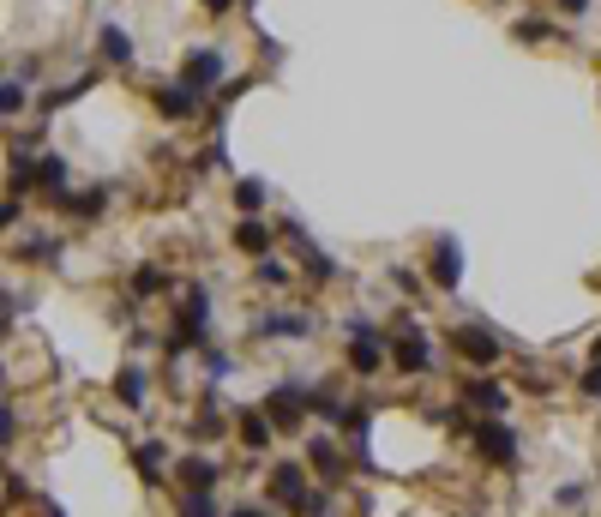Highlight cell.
Returning a JSON list of instances; mask_svg holds the SVG:
<instances>
[{
	"label": "cell",
	"mask_w": 601,
	"mask_h": 517,
	"mask_svg": "<svg viewBox=\"0 0 601 517\" xmlns=\"http://www.w3.org/2000/svg\"><path fill=\"white\" fill-rule=\"evenodd\" d=\"M451 349H457V355L469 361V367H493V361L505 355L500 337H493L487 325H457V331H451Z\"/></svg>",
	"instance_id": "obj_1"
},
{
	"label": "cell",
	"mask_w": 601,
	"mask_h": 517,
	"mask_svg": "<svg viewBox=\"0 0 601 517\" xmlns=\"http://www.w3.org/2000/svg\"><path fill=\"white\" fill-rule=\"evenodd\" d=\"M379 361H385V349H379V337H373V325H367V319H349V367H355V373H379Z\"/></svg>",
	"instance_id": "obj_2"
},
{
	"label": "cell",
	"mask_w": 601,
	"mask_h": 517,
	"mask_svg": "<svg viewBox=\"0 0 601 517\" xmlns=\"http://www.w3.org/2000/svg\"><path fill=\"white\" fill-rule=\"evenodd\" d=\"M481 445V458L487 463H518V434L511 427H500V421H481V427H469Z\"/></svg>",
	"instance_id": "obj_3"
},
{
	"label": "cell",
	"mask_w": 601,
	"mask_h": 517,
	"mask_svg": "<svg viewBox=\"0 0 601 517\" xmlns=\"http://www.w3.org/2000/svg\"><path fill=\"white\" fill-rule=\"evenodd\" d=\"M391 361H397L403 373H427V367H433V349H427V337H421L415 325H403V337L391 343Z\"/></svg>",
	"instance_id": "obj_4"
},
{
	"label": "cell",
	"mask_w": 601,
	"mask_h": 517,
	"mask_svg": "<svg viewBox=\"0 0 601 517\" xmlns=\"http://www.w3.org/2000/svg\"><path fill=\"white\" fill-rule=\"evenodd\" d=\"M217 79H222V55H217V48H193L187 66H180V84L205 91V84H217Z\"/></svg>",
	"instance_id": "obj_5"
},
{
	"label": "cell",
	"mask_w": 601,
	"mask_h": 517,
	"mask_svg": "<svg viewBox=\"0 0 601 517\" xmlns=\"http://www.w3.org/2000/svg\"><path fill=\"white\" fill-rule=\"evenodd\" d=\"M307 403H313V398H300L295 385H277V391H271V398H265V416L277 421V427H295V421H300V409H307Z\"/></svg>",
	"instance_id": "obj_6"
},
{
	"label": "cell",
	"mask_w": 601,
	"mask_h": 517,
	"mask_svg": "<svg viewBox=\"0 0 601 517\" xmlns=\"http://www.w3.org/2000/svg\"><path fill=\"white\" fill-rule=\"evenodd\" d=\"M457 277H463V247L445 235L440 247H433V283H440V289H457Z\"/></svg>",
	"instance_id": "obj_7"
},
{
	"label": "cell",
	"mask_w": 601,
	"mask_h": 517,
	"mask_svg": "<svg viewBox=\"0 0 601 517\" xmlns=\"http://www.w3.org/2000/svg\"><path fill=\"white\" fill-rule=\"evenodd\" d=\"M271 494H277L283 505H295V512H300V499L313 494V487L300 481V469H295V463H277V469H271Z\"/></svg>",
	"instance_id": "obj_8"
},
{
	"label": "cell",
	"mask_w": 601,
	"mask_h": 517,
	"mask_svg": "<svg viewBox=\"0 0 601 517\" xmlns=\"http://www.w3.org/2000/svg\"><path fill=\"white\" fill-rule=\"evenodd\" d=\"M157 109L169 120H187L193 109H199V91H193V84H162V91H157Z\"/></svg>",
	"instance_id": "obj_9"
},
{
	"label": "cell",
	"mask_w": 601,
	"mask_h": 517,
	"mask_svg": "<svg viewBox=\"0 0 601 517\" xmlns=\"http://www.w3.org/2000/svg\"><path fill=\"white\" fill-rule=\"evenodd\" d=\"M463 398L475 403V409H487V416H505V385H493V379H469V385H463Z\"/></svg>",
	"instance_id": "obj_10"
},
{
	"label": "cell",
	"mask_w": 601,
	"mask_h": 517,
	"mask_svg": "<svg viewBox=\"0 0 601 517\" xmlns=\"http://www.w3.org/2000/svg\"><path fill=\"white\" fill-rule=\"evenodd\" d=\"M271 434H277V421L265 416V409H247V416H240V445H247V451H265Z\"/></svg>",
	"instance_id": "obj_11"
},
{
	"label": "cell",
	"mask_w": 601,
	"mask_h": 517,
	"mask_svg": "<svg viewBox=\"0 0 601 517\" xmlns=\"http://www.w3.org/2000/svg\"><path fill=\"white\" fill-rule=\"evenodd\" d=\"M313 331V319L307 313H271V319H259V337H307Z\"/></svg>",
	"instance_id": "obj_12"
},
{
	"label": "cell",
	"mask_w": 601,
	"mask_h": 517,
	"mask_svg": "<svg viewBox=\"0 0 601 517\" xmlns=\"http://www.w3.org/2000/svg\"><path fill=\"white\" fill-rule=\"evenodd\" d=\"M175 476L187 481V494H205V487L217 481V463H211V458H180V463H175Z\"/></svg>",
	"instance_id": "obj_13"
},
{
	"label": "cell",
	"mask_w": 601,
	"mask_h": 517,
	"mask_svg": "<svg viewBox=\"0 0 601 517\" xmlns=\"http://www.w3.org/2000/svg\"><path fill=\"white\" fill-rule=\"evenodd\" d=\"M102 55L115 60V66H133V37L120 24H102Z\"/></svg>",
	"instance_id": "obj_14"
},
{
	"label": "cell",
	"mask_w": 601,
	"mask_h": 517,
	"mask_svg": "<svg viewBox=\"0 0 601 517\" xmlns=\"http://www.w3.org/2000/svg\"><path fill=\"white\" fill-rule=\"evenodd\" d=\"M115 391H120V403H126V409H144V373H139V367H120Z\"/></svg>",
	"instance_id": "obj_15"
},
{
	"label": "cell",
	"mask_w": 601,
	"mask_h": 517,
	"mask_svg": "<svg viewBox=\"0 0 601 517\" xmlns=\"http://www.w3.org/2000/svg\"><path fill=\"white\" fill-rule=\"evenodd\" d=\"M235 241L247 247V253H271V229H265V223H253V217L235 229Z\"/></svg>",
	"instance_id": "obj_16"
},
{
	"label": "cell",
	"mask_w": 601,
	"mask_h": 517,
	"mask_svg": "<svg viewBox=\"0 0 601 517\" xmlns=\"http://www.w3.org/2000/svg\"><path fill=\"white\" fill-rule=\"evenodd\" d=\"M307 463H313L319 476H337V445H331V439H313V445H307Z\"/></svg>",
	"instance_id": "obj_17"
},
{
	"label": "cell",
	"mask_w": 601,
	"mask_h": 517,
	"mask_svg": "<svg viewBox=\"0 0 601 517\" xmlns=\"http://www.w3.org/2000/svg\"><path fill=\"white\" fill-rule=\"evenodd\" d=\"M66 211H73L79 223H97V217H102V193H79V199L66 193Z\"/></svg>",
	"instance_id": "obj_18"
},
{
	"label": "cell",
	"mask_w": 601,
	"mask_h": 517,
	"mask_svg": "<svg viewBox=\"0 0 601 517\" xmlns=\"http://www.w3.org/2000/svg\"><path fill=\"white\" fill-rule=\"evenodd\" d=\"M133 463H139L144 481H157L162 476V445H139V451H133Z\"/></svg>",
	"instance_id": "obj_19"
},
{
	"label": "cell",
	"mask_w": 601,
	"mask_h": 517,
	"mask_svg": "<svg viewBox=\"0 0 601 517\" xmlns=\"http://www.w3.org/2000/svg\"><path fill=\"white\" fill-rule=\"evenodd\" d=\"M42 187H48V193H66V157H42Z\"/></svg>",
	"instance_id": "obj_20"
},
{
	"label": "cell",
	"mask_w": 601,
	"mask_h": 517,
	"mask_svg": "<svg viewBox=\"0 0 601 517\" xmlns=\"http://www.w3.org/2000/svg\"><path fill=\"white\" fill-rule=\"evenodd\" d=\"M0 109H6V115H19V109H24V73H13V79H6V91H0Z\"/></svg>",
	"instance_id": "obj_21"
},
{
	"label": "cell",
	"mask_w": 601,
	"mask_h": 517,
	"mask_svg": "<svg viewBox=\"0 0 601 517\" xmlns=\"http://www.w3.org/2000/svg\"><path fill=\"white\" fill-rule=\"evenodd\" d=\"M307 398H313V409H319L325 421H343V398L337 391H307Z\"/></svg>",
	"instance_id": "obj_22"
},
{
	"label": "cell",
	"mask_w": 601,
	"mask_h": 517,
	"mask_svg": "<svg viewBox=\"0 0 601 517\" xmlns=\"http://www.w3.org/2000/svg\"><path fill=\"white\" fill-rule=\"evenodd\" d=\"M180 517H217V505H211V494H187L180 499Z\"/></svg>",
	"instance_id": "obj_23"
},
{
	"label": "cell",
	"mask_w": 601,
	"mask_h": 517,
	"mask_svg": "<svg viewBox=\"0 0 601 517\" xmlns=\"http://www.w3.org/2000/svg\"><path fill=\"white\" fill-rule=\"evenodd\" d=\"M300 258H307V277H337V265H331V258H325V253H313V247H307V253H300Z\"/></svg>",
	"instance_id": "obj_24"
},
{
	"label": "cell",
	"mask_w": 601,
	"mask_h": 517,
	"mask_svg": "<svg viewBox=\"0 0 601 517\" xmlns=\"http://www.w3.org/2000/svg\"><path fill=\"white\" fill-rule=\"evenodd\" d=\"M235 205H240V211H253V205H265V180H240Z\"/></svg>",
	"instance_id": "obj_25"
},
{
	"label": "cell",
	"mask_w": 601,
	"mask_h": 517,
	"mask_svg": "<svg viewBox=\"0 0 601 517\" xmlns=\"http://www.w3.org/2000/svg\"><path fill=\"white\" fill-rule=\"evenodd\" d=\"M300 517H331V494H307L300 499Z\"/></svg>",
	"instance_id": "obj_26"
},
{
	"label": "cell",
	"mask_w": 601,
	"mask_h": 517,
	"mask_svg": "<svg viewBox=\"0 0 601 517\" xmlns=\"http://www.w3.org/2000/svg\"><path fill=\"white\" fill-rule=\"evenodd\" d=\"M259 283H271V289H277V283H289V271H283L277 258H259Z\"/></svg>",
	"instance_id": "obj_27"
},
{
	"label": "cell",
	"mask_w": 601,
	"mask_h": 517,
	"mask_svg": "<svg viewBox=\"0 0 601 517\" xmlns=\"http://www.w3.org/2000/svg\"><path fill=\"white\" fill-rule=\"evenodd\" d=\"M133 289H139V295H151V289H162V271H157V265H144L139 277H133Z\"/></svg>",
	"instance_id": "obj_28"
},
{
	"label": "cell",
	"mask_w": 601,
	"mask_h": 517,
	"mask_svg": "<svg viewBox=\"0 0 601 517\" xmlns=\"http://www.w3.org/2000/svg\"><path fill=\"white\" fill-rule=\"evenodd\" d=\"M199 434H205V439L222 434V409H199Z\"/></svg>",
	"instance_id": "obj_29"
},
{
	"label": "cell",
	"mask_w": 601,
	"mask_h": 517,
	"mask_svg": "<svg viewBox=\"0 0 601 517\" xmlns=\"http://www.w3.org/2000/svg\"><path fill=\"white\" fill-rule=\"evenodd\" d=\"M391 283H397V289H409V295H415V289H421V277H415V271H409V265H397V271H391Z\"/></svg>",
	"instance_id": "obj_30"
},
{
	"label": "cell",
	"mask_w": 601,
	"mask_h": 517,
	"mask_svg": "<svg viewBox=\"0 0 601 517\" xmlns=\"http://www.w3.org/2000/svg\"><path fill=\"white\" fill-rule=\"evenodd\" d=\"M205 367H211V379L229 373V355H217V349H205Z\"/></svg>",
	"instance_id": "obj_31"
},
{
	"label": "cell",
	"mask_w": 601,
	"mask_h": 517,
	"mask_svg": "<svg viewBox=\"0 0 601 517\" xmlns=\"http://www.w3.org/2000/svg\"><path fill=\"white\" fill-rule=\"evenodd\" d=\"M518 37H523V42H541V37H547V24H536V19H523V24H518Z\"/></svg>",
	"instance_id": "obj_32"
},
{
	"label": "cell",
	"mask_w": 601,
	"mask_h": 517,
	"mask_svg": "<svg viewBox=\"0 0 601 517\" xmlns=\"http://www.w3.org/2000/svg\"><path fill=\"white\" fill-rule=\"evenodd\" d=\"M205 6H211V13H229V6H235V0H205Z\"/></svg>",
	"instance_id": "obj_33"
},
{
	"label": "cell",
	"mask_w": 601,
	"mask_h": 517,
	"mask_svg": "<svg viewBox=\"0 0 601 517\" xmlns=\"http://www.w3.org/2000/svg\"><path fill=\"white\" fill-rule=\"evenodd\" d=\"M560 6H565V13H583V6H589V0H560Z\"/></svg>",
	"instance_id": "obj_34"
},
{
	"label": "cell",
	"mask_w": 601,
	"mask_h": 517,
	"mask_svg": "<svg viewBox=\"0 0 601 517\" xmlns=\"http://www.w3.org/2000/svg\"><path fill=\"white\" fill-rule=\"evenodd\" d=\"M235 517H265V512H259V505H240V512H235Z\"/></svg>",
	"instance_id": "obj_35"
},
{
	"label": "cell",
	"mask_w": 601,
	"mask_h": 517,
	"mask_svg": "<svg viewBox=\"0 0 601 517\" xmlns=\"http://www.w3.org/2000/svg\"><path fill=\"white\" fill-rule=\"evenodd\" d=\"M596 289H601V271H596Z\"/></svg>",
	"instance_id": "obj_36"
}]
</instances>
